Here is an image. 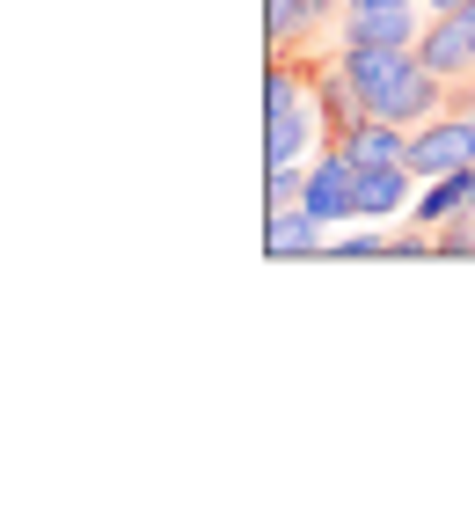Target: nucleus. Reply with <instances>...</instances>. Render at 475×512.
Listing matches in <instances>:
<instances>
[{"label":"nucleus","mask_w":475,"mask_h":512,"mask_svg":"<svg viewBox=\"0 0 475 512\" xmlns=\"http://www.w3.org/2000/svg\"><path fill=\"white\" fill-rule=\"evenodd\" d=\"M351 8H424V0H344V15Z\"/></svg>","instance_id":"4468645a"},{"label":"nucleus","mask_w":475,"mask_h":512,"mask_svg":"<svg viewBox=\"0 0 475 512\" xmlns=\"http://www.w3.org/2000/svg\"><path fill=\"white\" fill-rule=\"evenodd\" d=\"M300 191H307V161H271L264 198H271V205H300Z\"/></svg>","instance_id":"ddd939ff"},{"label":"nucleus","mask_w":475,"mask_h":512,"mask_svg":"<svg viewBox=\"0 0 475 512\" xmlns=\"http://www.w3.org/2000/svg\"><path fill=\"white\" fill-rule=\"evenodd\" d=\"M307 22H322V8H315V0H271V8H264V30H271V44H278V52H293V37L307 30Z\"/></svg>","instance_id":"f8f14e48"},{"label":"nucleus","mask_w":475,"mask_h":512,"mask_svg":"<svg viewBox=\"0 0 475 512\" xmlns=\"http://www.w3.org/2000/svg\"><path fill=\"white\" fill-rule=\"evenodd\" d=\"M337 147H344L351 161H359V169H395V161H410V132L366 110L359 125H344V132H337Z\"/></svg>","instance_id":"423d86ee"},{"label":"nucleus","mask_w":475,"mask_h":512,"mask_svg":"<svg viewBox=\"0 0 475 512\" xmlns=\"http://www.w3.org/2000/svg\"><path fill=\"white\" fill-rule=\"evenodd\" d=\"M410 66H417V44H402V52H351V44H344V74L359 81L366 110H380V96H388V88L410 74Z\"/></svg>","instance_id":"0eeeda50"},{"label":"nucleus","mask_w":475,"mask_h":512,"mask_svg":"<svg viewBox=\"0 0 475 512\" xmlns=\"http://www.w3.org/2000/svg\"><path fill=\"white\" fill-rule=\"evenodd\" d=\"M410 169L432 183V176H454L475 169V110H439L432 125L410 132Z\"/></svg>","instance_id":"f03ea898"},{"label":"nucleus","mask_w":475,"mask_h":512,"mask_svg":"<svg viewBox=\"0 0 475 512\" xmlns=\"http://www.w3.org/2000/svg\"><path fill=\"white\" fill-rule=\"evenodd\" d=\"M315 88H322V118H329V139H337L344 125H359V118H366V96H359V81L344 74V59L329 66V74H315Z\"/></svg>","instance_id":"9b49d317"},{"label":"nucleus","mask_w":475,"mask_h":512,"mask_svg":"<svg viewBox=\"0 0 475 512\" xmlns=\"http://www.w3.org/2000/svg\"><path fill=\"white\" fill-rule=\"evenodd\" d=\"M424 22L432 15H417V8H351L344 15V44L351 52H402V44L424 37Z\"/></svg>","instance_id":"39448f33"},{"label":"nucleus","mask_w":475,"mask_h":512,"mask_svg":"<svg viewBox=\"0 0 475 512\" xmlns=\"http://www.w3.org/2000/svg\"><path fill=\"white\" fill-rule=\"evenodd\" d=\"M410 161H395V169H359V191H351V213H366V220H388L410 205Z\"/></svg>","instance_id":"1a4fd4ad"},{"label":"nucleus","mask_w":475,"mask_h":512,"mask_svg":"<svg viewBox=\"0 0 475 512\" xmlns=\"http://www.w3.org/2000/svg\"><path fill=\"white\" fill-rule=\"evenodd\" d=\"M417 59L432 66L446 88H468V74H475V8H446V15L424 22Z\"/></svg>","instance_id":"7ed1b4c3"},{"label":"nucleus","mask_w":475,"mask_h":512,"mask_svg":"<svg viewBox=\"0 0 475 512\" xmlns=\"http://www.w3.org/2000/svg\"><path fill=\"white\" fill-rule=\"evenodd\" d=\"M424 8H432V15H446V8H475V0H424Z\"/></svg>","instance_id":"2eb2a0df"},{"label":"nucleus","mask_w":475,"mask_h":512,"mask_svg":"<svg viewBox=\"0 0 475 512\" xmlns=\"http://www.w3.org/2000/svg\"><path fill=\"white\" fill-rule=\"evenodd\" d=\"M351 191H359V161H351L337 139L307 161V191H300V205L315 213L322 227H337V220H351Z\"/></svg>","instance_id":"20e7f679"},{"label":"nucleus","mask_w":475,"mask_h":512,"mask_svg":"<svg viewBox=\"0 0 475 512\" xmlns=\"http://www.w3.org/2000/svg\"><path fill=\"white\" fill-rule=\"evenodd\" d=\"M264 249H271V256H315V249H322V220L307 213V205H271Z\"/></svg>","instance_id":"9d476101"},{"label":"nucleus","mask_w":475,"mask_h":512,"mask_svg":"<svg viewBox=\"0 0 475 512\" xmlns=\"http://www.w3.org/2000/svg\"><path fill=\"white\" fill-rule=\"evenodd\" d=\"M322 125H329L322 118V88L278 52L271 74H264V161H307Z\"/></svg>","instance_id":"f257e3e1"},{"label":"nucleus","mask_w":475,"mask_h":512,"mask_svg":"<svg viewBox=\"0 0 475 512\" xmlns=\"http://www.w3.org/2000/svg\"><path fill=\"white\" fill-rule=\"evenodd\" d=\"M475 213V169H454V176H432V191L417 198V227H454V220H468Z\"/></svg>","instance_id":"6e6552de"}]
</instances>
